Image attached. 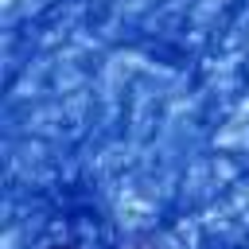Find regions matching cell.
I'll use <instances>...</instances> for the list:
<instances>
[{"label":"cell","mask_w":249,"mask_h":249,"mask_svg":"<svg viewBox=\"0 0 249 249\" xmlns=\"http://www.w3.org/2000/svg\"><path fill=\"white\" fill-rule=\"evenodd\" d=\"M47 249H78V245H74V241H51Z\"/></svg>","instance_id":"obj_1"}]
</instances>
